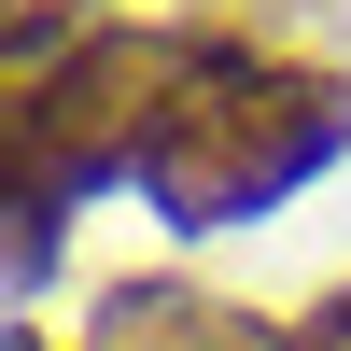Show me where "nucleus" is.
Segmentation results:
<instances>
[{"instance_id": "obj_6", "label": "nucleus", "mask_w": 351, "mask_h": 351, "mask_svg": "<svg viewBox=\"0 0 351 351\" xmlns=\"http://www.w3.org/2000/svg\"><path fill=\"white\" fill-rule=\"evenodd\" d=\"M43 14H84V0H43Z\"/></svg>"}, {"instance_id": "obj_3", "label": "nucleus", "mask_w": 351, "mask_h": 351, "mask_svg": "<svg viewBox=\"0 0 351 351\" xmlns=\"http://www.w3.org/2000/svg\"><path fill=\"white\" fill-rule=\"evenodd\" d=\"M84 351H295V337L225 309V295H197V281H127V295H99V337Z\"/></svg>"}, {"instance_id": "obj_4", "label": "nucleus", "mask_w": 351, "mask_h": 351, "mask_svg": "<svg viewBox=\"0 0 351 351\" xmlns=\"http://www.w3.org/2000/svg\"><path fill=\"white\" fill-rule=\"evenodd\" d=\"M71 43H84L71 14H43V0H0V99H14L28 71H56V56H71Z\"/></svg>"}, {"instance_id": "obj_5", "label": "nucleus", "mask_w": 351, "mask_h": 351, "mask_svg": "<svg viewBox=\"0 0 351 351\" xmlns=\"http://www.w3.org/2000/svg\"><path fill=\"white\" fill-rule=\"evenodd\" d=\"M295 351H351V281H337V295H324V309L295 324Z\"/></svg>"}, {"instance_id": "obj_1", "label": "nucleus", "mask_w": 351, "mask_h": 351, "mask_svg": "<svg viewBox=\"0 0 351 351\" xmlns=\"http://www.w3.org/2000/svg\"><path fill=\"white\" fill-rule=\"evenodd\" d=\"M351 141V84L309 56H267L239 28H183L169 56V112L141 141V197L169 225H253L267 197H295Z\"/></svg>"}, {"instance_id": "obj_2", "label": "nucleus", "mask_w": 351, "mask_h": 351, "mask_svg": "<svg viewBox=\"0 0 351 351\" xmlns=\"http://www.w3.org/2000/svg\"><path fill=\"white\" fill-rule=\"evenodd\" d=\"M169 56H183V28H84L56 71H28L0 99V253L14 267L56 253V211L84 183H141V141L169 112Z\"/></svg>"}]
</instances>
